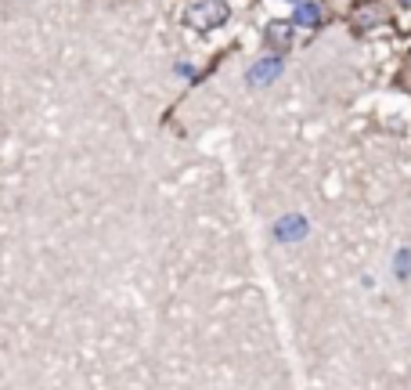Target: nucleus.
Segmentation results:
<instances>
[{
  "label": "nucleus",
  "instance_id": "obj_4",
  "mask_svg": "<svg viewBox=\"0 0 411 390\" xmlns=\"http://www.w3.org/2000/svg\"><path fill=\"white\" fill-rule=\"evenodd\" d=\"M318 22H321V8H318V4H310V0H296L293 25H300V29H314Z\"/></svg>",
  "mask_w": 411,
  "mask_h": 390
},
{
  "label": "nucleus",
  "instance_id": "obj_2",
  "mask_svg": "<svg viewBox=\"0 0 411 390\" xmlns=\"http://www.w3.org/2000/svg\"><path fill=\"white\" fill-rule=\"evenodd\" d=\"M281 58H274V54H267V58H260V62H252L249 66V73H245V80L252 83V87H267V83H274L278 76H281Z\"/></svg>",
  "mask_w": 411,
  "mask_h": 390
},
{
  "label": "nucleus",
  "instance_id": "obj_6",
  "mask_svg": "<svg viewBox=\"0 0 411 390\" xmlns=\"http://www.w3.org/2000/svg\"><path fill=\"white\" fill-rule=\"evenodd\" d=\"M267 40H271V44H274V40L286 44V40H289V25H271V29H267Z\"/></svg>",
  "mask_w": 411,
  "mask_h": 390
},
{
  "label": "nucleus",
  "instance_id": "obj_3",
  "mask_svg": "<svg viewBox=\"0 0 411 390\" xmlns=\"http://www.w3.org/2000/svg\"><path fill=\"white\" fill-rule=\"evenodd\" d=\"M307 231H310V224H307V217H300V214H289V217L274 221V238H278V243H300Z\"/></svg>",
  "mask_w": 411,
  "mask_h": 390
},
{
  "label": "nucleus",
  "instance_id": "obj_1",
  "mask_svg": "<svg viewBox=\"0 0 411 390\" xmlns=\"http://www.w3.org/2000/svg\"><path fill=\"white\" fill-rule=\"evenodd\" d=\"M228 15H231V8L224 0H199V4H192L184 11L188 25H195V29H216L228 22Z\"/></svg>",
  "mask_w": 411,
  "mask_h": 390
},
{
  "label": "nucleus",
  "instance_id": "obj_5",
  "mask_svg": "<svg viewBox=\"0 0 411 390\" xmlns=\"http://www.w3.org/2000/svg\"><path fill=\"white\" fill-rule=\"evenodd\" d=\"M397 275L400 279L411 275V250H400V257H397Z\"/></svg>",
  "mask_w": 411,
  "mask_h": 390
},
{
  "label": "nucleus",
  "instance_id": "obj_7",
  "mask_svg": "<svg viewBox=\"0 0 411 390\" xmlns=\"http://www.w3.org/2000/svg\"><path fill=\"white\" fill-rule=\"evenodd\" d=\"M293 4H296V0H293Z\"/></svg>",
  "mask_w": 411,
  "mask_h": 390
}]
</instances>
